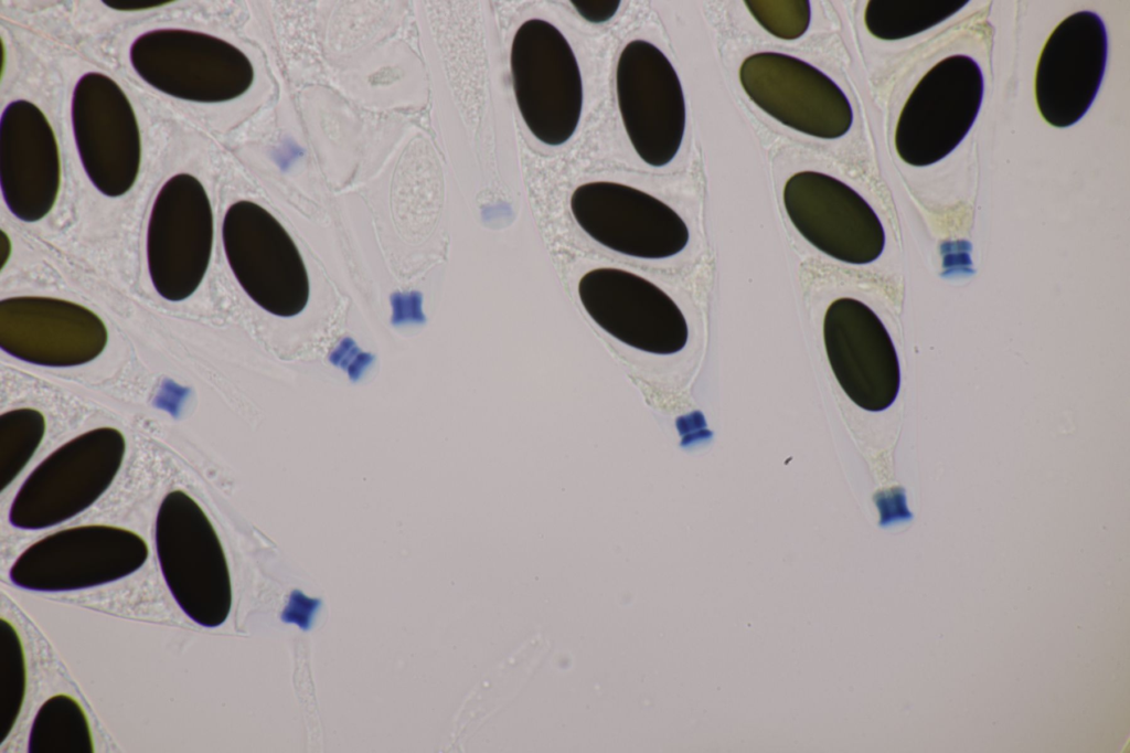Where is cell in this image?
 <instances>
[{"label":"cell","mask_w":1130,"mask_h":753,"mask_svg":"<svg viewBox=\"0 0 1130 753\" xmlns=\"http://www.w3.org/2000/svg\"><path fill=\"white\" fill-rule=\"evenodd\" d=\"M823 339L839 384L857 406L878 412L893 404L900 385L898 358L885 326L868 306L850 297L832 301L824 315Z\"/></svg>","instance_id":"17"},{"label":"cell","mask_w":1130,"mask_h":753,"mask_svg":"<svg viewBox=\"0 0 1130 753\" xmlns=\"http://www.w3.org/2000/svg\"><path fill=\"white\" fill-rule=\"evenodd\" d=\"M582 17L591 22H601L614 15L619 1H573Z\"/></svg>","instance_id":"23"},{"label":"cell","mask_w":1130,"mask_h":753,"mask_svg":"<svg viewBox=\"0 0 1130 753\" xmlns=\"http://www.w3.org/2000/svg\"><path fill=\"white\" fill-rule=\"evenodd\" d=\"M578 296L589 317L606 332L635 349L672 354L689 338L684 315L661 288L628 271L603 267L587 272Z\"/></svg>","instance_id":"13"},{"label":"cell","mask_w":1130,"mask_h":753,"mask_svg":"<svg viewBox=\"0 0 1130 753\" xmlns=\"http://www.w3.org/2000/svg\"><path fill=\"white\" fill-rule=\"evenodd\" d=\"M1107 56V31L1097 13L1078 11L1056 25L1041 51L1034 81L1046 123L1066 128L1081 119L1099 91Z\"/></svg>","instance_id":"15"},{"label":"cell","mask_w":1130,"mask_h":753,"mask_svg":"<svg viewBox=\"0 0 1130 753\" xmlns=\"http://www.w3.org/2000/svg\"><path fill=\"white\" fill-rule=\"evenodd\" d=\"M747 96L781 124L822 139L844 136L852 126L851 104L823 72L796 56L759 52L739 68Z\"/></svg>","instance_id":"10"},{"label":"cell","mask_w":1130,"mask_h":753,"mask_svg":"<svg viewBox=\"0 0 1130 753\" xmlns=\"http://www.w3.org/2000/svg\"><path fill=\"white\" fill-rule=\"evenodd\" d=\"M53 735L44 753L94 751L87 717L72 697L57 694L43 702L33 720L29 752L36 753Z\"/></svg>","instance_id":"20"},{"label":"cell","mask_w":1130,"mask_h":753,"mask_svg":"<svg viewBox=\"0 0 1130 753\" xmlns=\"http://www.w3.org/2000/svg\"><path fill=\"white\" fill-rule=\"evenodd\" d=\"M148 552L147 542L131 530L78 526L31 544L14 561L9 575L13 584L26 590H82L132 574L143 565Z\"/></svg>","instance_id":"5"},{"label":"cell","mask_w":1130,"mask_h":753,"mask_svg":"<svg viewBox=\"0 0 1130 753\" xmlns=\"http://www.w3.org/2000/svg\"><path fill=\"white\" fill-rule=\"evenodd\" d=\"M510 64L516 104L530 131L550 146L567 141L580 118L583 83L566 38L545 20H527L513 38Z\"/></svg>","instance_id":"2"},{"label":"cell","mask_w":1130,"mask_h":753,"mask_svg":"<svg viewBox=\"0 0 1130 753\" xmlns=\"http://www.w3.org/2000/svg\"><path fill=\"white\" fill-rule=\"evenodd\" d=\"M571 209L590 237L625 255L667 258L680 253L689 242V229L673 209L626 184H582L571 197Z\"/></svg>","instance_id":"12"},{"label":"cell","mask_w":1130,"mask_h":753,"mask_svg":"<svg viewBox=\"0 0 1130 753\" xmlns=\"http://www.w3.org/2000/svg\"><path fill=\"white\" fill-rule=\"evenodd\" d=\"M783 204L798 232L835 259L868 264L884 250L885 232L877 214L834 177L817 171L795 173L785 184Z\"/></svg>","instance_id":"14"},{"label":"cell","mask_w":1130,"mask_h":753,"mask_svg":"<svg viewBox=\"0 0 1130 753\" xmlns=\"http://www.w3.org/2000/svg\"><path fill=\"white\" fill-rule=\"evenodd\" d=\"M130 61L152 87L198 103L234 99L254 81L253 65L241 50L196 31H149L132 43Z\"/></svg>","instance_id":"3"},{"label":"cell","mask_w":1130,"mask_h":753,"mask_svg":"<svg viewBox=\"0 0 1130 753\" xmlns=\"http://www.w3.org/2000/svg\"><path fill=\"white\" fill-rule=\"evenodd\" d=\"M967 3L968 0H871L864 22L873 36L896 41L941 23Z\"/></svg>","instance_id":"19"},{"label":"cell","mask_w":1130,"mask_h":753,"mask_svg":"<svg viewBox=\"0 0 1130 753\" xmlns=\"http://www.w3.org/2000/svg\"><path fill=\"white\" fill-rule=\"evenodd\" d=\"M0 181L7 206L24 222L41 220L56 201L58 146L49 120L31 102H11L1 115Z\"/></svg>","instance_id":"18"},{"label":"cell","mask_w":1130,"mask_h":753,"mask_svg":"<svg viewBox=\"0 0 1130 753\" xmlns=\"http://www.w3.org/2000/svg\"><path fill=\"white\" fill-rule=\"evenodd\" d=\"M616 91L636 152L650 166L668 165L685 129L683 89L669 59L648 41L629 42L618 60Z\"/></svg>","instance_id":"9"},{"label":"cell","mask_w":1130,"mask_h":753,"mask_svg":"<svg viewBox=\"0 0 1130 753\" xmlns=\"http://www.w3.org/2000/svg\"><path fill=\"white\" fill-rule=\"evenodd\" d=\"M745 6L765 30L779 39L796 40L809 28L811 10L807 0H747Z\"/></svg>","instance_id":"22"},{"label":"cell","mask_w":1130,"mask_h":753,"mask_svg":"<svg viewBox=\"0 0 1130 753\" xmlns=\"http://www.w3.org/2000/svg\"><path fill=\"white\" fill-rule=\"evenodd\" d=\"M72 124L96 189L110 198L128 192L139 172L141 144L134 109L118 84L103 73L83 75L73 92Z\"/></svg>","instance_id":"11"},{"label":"cell","mask_w":1130,"mask_h":753,"mask_svg":"<svg viewBox=\"0 0 1130 753\" xmlns=\"http://www.w3.org/2000/svg\"><path fill=\"white\" fill-rule=\"evenodd\" d=\"M103 320L73 301L19 296L0 303V347L36 365L68 368L96 359L107 344Z\"/></svg>","instance_id":"16"},{"label":"cell","mask_w":1130,"mask_h":753,"mask_svg":"<svg viewBox=\"0 0 1130 753\" xmlns=\"http://www.w3.org/2000/svg\"><path fill=\"white\" fill-rule=\"evenodd\" d=\"M46 423L32 407H20L0 416V486L4 490L23 470L42 443Z\"/></svg>","instance_id":"21"},{"label":"cell","mask_w":1130,"mask_h":753,"mask_svg":"<svg viewBox=\"0 0 1130 753\" xmlns=\"http://www.w3.org/2000/svg\"><path fill=\"white\" fill-rule=\"evenodd\" d=\"M154 545L164 581L192 618L194 600H207L222 625L232 605V586L222 543L203 509L186 492H168L158 509Z\"/></svg>","instance_id":"7"},{"label":"cell","mask_w":1130,"mask_h":753,"mask_svg":"<svg viewBox=\"0 0 1130 753\" xmlns=\"http://www.w3.org/2000/svg\"><path fill=\"white\" fill-rule=\"evenodd\" d=\"M126 441L110 426L86 431L46 456L13 498L10 523L39 530L90 507L110 487L124 462Z\"/></svg>","instance_id":"1"},{"label":"cell","mask_w":1130,"mask_h":753,"mask_svg":"<svg viewBox=\"0 0 1130 753\" xmlns=\"http://www.w3.org/2000/svg\"><path fill=\"white\" fill-rule=\"evenodd\" d=\"M213 246V213L202 183L171 177L158 192L147 230V263L156 291L169 301L190 297L202 283Z\"/></svg>","instance_id":"8"},{"label":"cell","mask_w":1130,"mask_h":753,"mask_svg":"<svg viewBox=\"0 0 1130 753\" xmlns=\"http://www.w3.org/2000/svg\"><path fill=\"white\" fill-rule=\"evenodd\" d=\"M983 91V75L972 57L955 54L935 64L900 110L894 139L899 158L925 167L947 157L971 129Z\"/></svg>","instance_id":"6"},{"label":"cell","mask_w":1130,"mask_h":753,"mask_svg":"<svg viewBox=\"0 0 1130 753\" xmlns=\"http://www.w3.org/2000/svg\"><path fill=\"white\" fill-rule=\"evenodd\" d=\"M222 237L230 267L244 291L267 312L294 317L307 306L309 277L285 227L259 204L242 200L226 211Z\"/></svg>","instance_id":"4"},{"label":"cell","mask_w":1130,"mask_h":753,"mask_svg":"<svg viewBox=\"0 0 1130 753\" xmlns=\"http://www.w3.org/2000/svg\"><path fill=\"white\" fill-rule=\"evenodd\" d=\"M171 1H159V0H134V1H104L107 7L118 11H138L143 9H151L169 4Z\"/></svg>","instance_id":"24"}]
</instances>
